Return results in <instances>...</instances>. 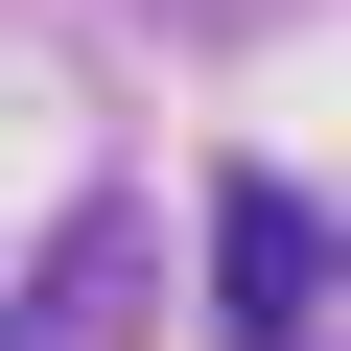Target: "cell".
Here are the masks:
<instances>
[{"instance_id": "6da1fadb", "label": "cell", "mask_w": 351, "mask_h": 351, "mask_svg": "<svg viewBox=\"0 0 351 351\" xmlns=\"http://www.w3.org/2000/svg\"><path fill=\"white\" fill-rule=\"evenodd\" d=\"M211 304H234L258 351H304V328H328V211H304V188H211Z\"/></svg>"}]
</instances>
